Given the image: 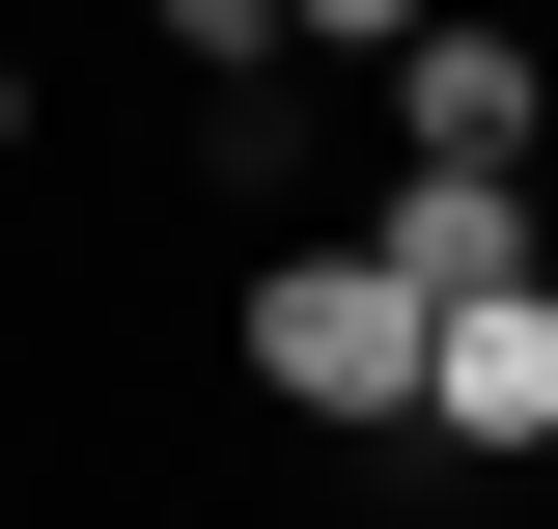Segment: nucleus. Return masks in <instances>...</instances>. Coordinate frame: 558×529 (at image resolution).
Here are the masks:
<instances>
[{
    "label": "nucleus",
    "instance_id": "1",
    "mask_svg": "<svg viewBox=\"0 0 558 529\" xmlns=\"http://www.w3.org/2000/svg\"><path fill=\"white\" fill-rule=\"evenodd\" d=\"M418 279H391V223H307V251H252L223 279V391L252 418H307V446H418Z\"/></svg>",
    "mask_w": 558,
    "mask_h": 529
},
{
    "label": "nucleus",
    "instance_id": "2",
    "mask_svg": "<svg viewBox=\"0 0 558 529\" xmlns=\"http://www.w3.org/2000/svg\"><path fill=\"white\" fill-rule=\"evenodd\" d=\"M418 446H447V473H531V446H558V251L418 334Z\"/></svg>",
    "mask_w": 558,
    "mask_h": 529
},
{
    "label": "nucleus",
    "instance_id": "3",
    "mask_svg": "<svg viewBox=\"0 0 558 529\" xmlns=\"http://www.w3.org/2000/svg\"><path fill=\"white\" fill-rule=\"evenodd\" d=\"M363 223H391L418 307H475V279H531V251H558V168H502V139H391V196H363Z\"/></svg>",
    "mask_w": 558,
    "mask_h": 529
},
{
    "label": "nucleus",
    "instance_id": "4",
    "mask_svg": "<svg viewBox=\"0 0 558 529\" xmlns=\"http://www.w3.org/2000/svg\"><path fill=\"white\" fill-rule=\"evenodd\" d=\"M336 84H363V57H223L196 112H168L196 196H223V223H307V196H336Z\"/></svg>",
    "mask_w": 558,
    "mask_h": 529
},
{
    "label": "nucleus",
    "instance_id": "5",
    "mask_svg": "<svg viewBox=\"0 0 558 529\" xmlns=\"http://www.w3.org/2000/svg\"><path fill=\"white\" fill-rule=\"evenodd\" d=\"M391 139H502V168H531V139H558V57L502 28V0H418V28H391Z\"/></svg>",
    "mask_w": 558,
    "mask_h": 529
},
{
    "label": "nucleus",
    "instance_id": "6",
    "mask_svg": "<svg viewBox=\"0 0 558 529\" xmlns=\"http://www.w3.org/2000/svg\"><path fill=\"white\" fill-rule=\"evenodd\" d=\"M223 57H307V0H140V84H223Z\"/></svg>",
    "mask_w": 558,
    "mask_h": 529
},
{
    "label": "nucleus",
    "instance_id": "7",
    "mask_svg": "<svg viewBox=\"0 0 558 529\" xmlns=\"http://www.w3.org/2000/svg\"><path fill=\"white\" fill-rule=\"evenodd\" d=\"M391 28H418V0H307V57H363V84H391Z\"/></svg>",
    "mask_w": 558,
    "mask_h": 529
}]
</instances>
